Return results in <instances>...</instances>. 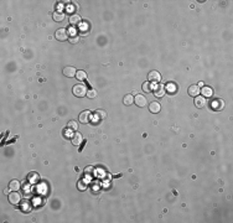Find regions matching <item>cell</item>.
<instances>
[{
  "mask_svg": "<svg viewBox=\"0 0 233 223\" xmlns=\"http://www.w3.org/2000/svg\"><path fill=\"white\" fill-rule=\"evenodd\" d=\"M73 94L76 97H85L87 96V88L85 84H76L73 87Z\"/></svg>",
  "mask_w": 233,
  "mask_h": 223,
  "instance_id": "cell-1",
  "label": "cell"
},
{
  "mask_svg": "<svg viewBox=\"0 0 233 223\" xmlns=\"http://www.w3.org/2000/svg\"><path fill=\"white\" fill-rule=\"evenodd\" d=\"M148 80L151 83H159L161 81V74L157 71H151L148 74Z\"/></svg>",
  "mask_w": 233,
  "mask_h": 223,
  "instance_id": "cell-2",
  "label": "cell"
},
{
  "mask_svg": "<svg viewBox=\"0 0 233 223\" xmlns=\"http://www.w3.org/2000/svg\"><path fill=\"white\" fill-rule=\"evenodd\" d=\"M55 37L57 39V41H66L68 39V34H67V30L64 29H58L56 31Z\"/></svg>",
  "mask_w": 233,
  "mask_h": 223,
  "instance_id": "cell-3",
  "label": "cell"
},
{
  "mask_svg": "<svg viewBox=\"0 0 233 223\" xmlns=\"http://www.w3.org/2000/svg\"><path fill=\"white\" fill-rule=\"evenodd\" d=\"M91 119H92V113L89 110H85V112H82V113L80 114V122L83 123V124L89 123Z\"/></svg>",
  "mask_w": 233,
  "mask_h": 223,
  "instance_id": "cell-4",
  "label": "cell"
},
{
  "mask_svg": "<svg viewBox=\"0 0 233 223\" xmlns=\"http://www.w3.org/2000/svg\"><path fill=\"white\" fill-rule=\"evenodd\" d=\"M134 103L138 107H145L146 105V98L143 94H137V97L134 98Z\"/></svg>",
  "mask_w": 233,
  "mask_h": 223,
  "instance_id": "cell-5",
  "label": "cell"
},
{
  "mask_svg": "<svg viewBox=\"0 0 233 223\" xmlns=\"http://www.w3.org/2000/svg\"><path fill=\"white\" fill-rule=\"evenodd\" d=\"M9 201H10L11 204H19V203H20V201H21V197H20V195L15 191V192H12V193L9 195Z\"/></svg>",
  "mask_w": 233,
  "mask_h": 223,
  "instance_id": "cell-6",
  "label": "cell"
},
{
  "mask_svg": "<svg viewBox=\"0 0 233 223\" xmlns=\"http://www.w3.org/2000/svg\"><path fill=\"white\" fill-rule=\"evenodd\" d=\"M63 74L66 77H76L77 71H76V68H74V67L68 66V67H64L63 68Z\"/></svg>",
  "mask_w": 233,
  "mask_h": 223,
  "instance_id": "cell-7",
  "label": "cell"
},
{
  "mask_svg": "<svg viewBox=\"0 0 233 223\" xmlns=\"http://www.w3.org/2000/svg\"><path fill=\"white\" fill-rule=\"evenodd\" d=\"M211 107H212V109H215L216 112H218V110H221V109H223V107H225V103H223V100L222 99H215L211 103Z\"/></svg>",
  "mask_w": 233,
  "mask_h": 223,
  "instance_id": "cell-8",
  "label": "cell"
},
{
  "mask_svg": "<svg viewBox=\"0 0 233 223\" xmlns=\"http://www.w3.org/2000/svg\"><path fill=\"white\" fill-rule=\"evenodd\" d=\"M195 105H196L197 108H203V107L206 105V98L201 97V96L195 97Z\"/></svg>",
  "mask_w": 233,
  "mask_h": 223,
  "instance_id": "cell-9",
  "label": "cell"
},
{
  "mask_svg": "<svg viewBox=\"0 0 233 223\" xmlns=\"http://www.w3.org/2000/svg\"><path fill=\"white\" fill-rule=\"evenodd\" d=\"M189 94L191 96V97H197V96H200V87L198 86H196V84H193V86H190L189 87Z\"/></svg>",
  "mask_w": 233,
  "mask_h": 223,
  "instance_id": "cell-10",
  "label": "cell"
},
{
  "mask_svg": "<svg viewBox=\"0 0 233 223\" xmlns=\"http://www.w3.org/2000/svg\"><path fill=\"white\" fill-rule=\"evenodd\" d=\"M160 109H161V107H160V104L157 103V102H151L150 105H149V110H150L151 113H154V114L159 113Z\"/></svg>",
  "mask_w": 233,
  "mask_h": 223,
  "instance_id": "cell-11",
  "label": "cell"
},
{
  "mask_svg": "<svg viewBox=\"0 0 233 223\" xmlns=\"http://www.w3.org/2000/svg\"><path fill=\"white\" fill-rule=\"evenodd\" d=\"M82 140H83V138H82V135L80 133H74L73 134V136H72V144L73 145H80V144L82 143Z\"/></svg>",
  "mask_w": 233,
  "mask_h": 223,
  "instance_id": "cell-12",
  "label": "cell"
},
{
  "mask_svg": "<svg viewBox=\"0 0 233 223\" xmlns=\"http://www.w3.org/2000/svg\"><path fill=\"white\" fill-rule=\"evenodd\" d=\"M69 22H71V25H78L81 22V16L78 14H73L69 16Z\"/></svg>",
  "mask_w": 233,
  "mask_h": 223,
  "instance_id": "cell-13",
  "label": "cell"
},
{
  "mask_svg": "<svg viewBox=\"0 0 233 223\" xmlns=\"http://www.w3.org/2000/svg\"><path fill=\"white\" fill-rule=\"evenodd\" d=\"M19 188H20V182H19L17 180L10 181V184H9V190H11V191H19Z\"/></svg>",
  "mask_w": 233,
  "mask_h": 223,
  "instance_id": "cell-14",
  "label": "cell"
},
{
  "mask_svg": "<svg viewBox=\"0 0 233 223\" xmlns=\"http://www.w3.org/2000/svg\"><path fill=\"white\" fill-rule=\"evenodd\" d=\"M200 92H201L202 94H203L205 98H207V97H211V96L213 94L212 88H209V87H203L202 89H200Z\"/></svg>",
  "mask_w": 233,
  "mask_h": 223,
  "instance_id": "cell-15",
  "label": "cell"
},
{
  "mask_svg": "<svg viewBox=\"0 0 233 223\" xmlns=\"http://www.w3.org/2000/svg\"><path fill=\"white\" fill-rule=\"evenodd\" d=\"M155 96L156 97H159V98H161V97H164V94H165V87L164 86H157L156 88H155Z\"/></svg>",
  "mask_w": 233,
  "mask_h": 223,
  "instance_id": "cell-16",
  "label": "cell"
},
{
  "mask_svg": "<svg viewBox=\"0 0 233 223\" xmlns=\"http://www.w3.org/2000/svg\"><path fill=\"white\" fill-rule=\"evenodd\" d=\"M63 19H64V14H63L62 11H56V12H53V20H55V21L61 22Z\"/></svg>",
  "mask_w": 233,
  "mask_h": 223,
  "instance_id": "cell-17",
  "label": "cell"
},
{
  "mask_svg": "<svg viewBox=\"0 0 233 223\" xmlns=\"http://www.w3.org/2000/svg\"><path fill=\"white\" fill-rule=\"evenodd\" d=\"M123 103H124L125 105L133 104V103H134V97H133L132 94H127V96L124 97V99H123Z\"/></svg>",
  "mask_w": 233,
  "mask_h": 223,
  "instance_id": "cell-18",
  "label": "cell"
},
{
  "mask_svg": "<svg viewBox=\"0 0 233 223\" xmlns=\"http://www.w3.org/2000/svg\"><path fill=\"white\" fill-rule=\"evenodd\" d=\"M67 129L72 130V132H77L78 130V124H77L76 120H71V122L67 124Z\"/></svg>",
  "mask_w": 233,
  "mask_h": 223,
  "instance_id": "cell-19",
  "label": "cell"
},
{
  "mask_svg": "<svg viewBox=\"0 0 233 223\" xmlns=\"http://www.w3.org/2000/svg\"><path fill=\"white\" fill-rule=\"evenodd\" d=\"M76 77H77L78 81H85V80H87V72H85V71H77Z\"/></svg>",
  "mask_w": 233,
  "mask_h": 223,
  "instance_id": "cell-20",
  "label": "cell"
},
{
  "mask_svg": "<svg viewBox=\"0 0 233 223\" xmlns=\"http://www.w3.org/2000/svg\"><path fill=\"white\" fill-rule=\"evenodd\" d=\"M143 89L144 92H153V86H151V82H145L143 84Z\"/></svg>",
  "mask_w": 233,
  "mask_h": 223,
  "instance_id": "cell-21",
  "label": "cell"
},
{
  "mask_svg": "<svg viewBox=\"0 0 233 223\" xmlns=\"http://www.w3.org/2000/svg\"><path fill=\"white\" fill-rule=\"evenodd\" d=\"M94 115H96L97 119H104L107 117V113H105V112H103V110H97Z\"/></svg>",
  "mask_w": 233,
  "mask_h": 223,
  "instance_id": "cell-22",
  "label": "cell"
},
{
  "mask_svg": "<svg viewBox=\"0 0 233 223\" xmlns=\"http://www.w3.org/2000/svg\"><path fill=\"white\" fill-rule=\"evenodd\" d=\"M87 97H88V98H91V99L96 98V97H97V92H96L94 89H89V91H87Z\"/></svg>",
  "mask_w": 233,
  "mask_h": 223,
  "instance_id": "cell-23",
  "label": "cell"
},
{
  "mask_svg": "<svg viewBox=\"0 0 233 223\" xmlns=\"http://www.w3.org/2000/svg\"><path fill=\"white\" fill-rule=\"evenodd\" d=\"M69 41H71L72 44H77L78 42V37L76 35H72L71 37H69Z\"/></svg>",
  "mask_w": 233,
  "mask_h": 223,
  "instance_id": "cell-24",
  "label": "cell"
},
{
  "mask_svg": "<svg viewBox=\"0 0 233 223\" xmlns=\"http://www.w3.org/2000/svg\"><path fill=\"white\" fill-rule=\"evenodd\" d=\"M167 89H169L171 93H174V92L176 91V87H175V86L171 83V84H169V86H167Z\"/></svg>",
  "mask_w": 233,
  "mask_h": 223,
  "instance_id": "cell-25",
  "label": "cell"
},
{
  "mask_svg": "<svg viewBox=\"0 0 233 223\" xmlns=\"http://www.w3.org/2000/svg\"><path fill=\"white\" fill-rule=\"evenodd\" d=\"M92 170H93V167H91V166H89V167H86V170H85V171H86V174H87V172H88V174H89V172H91V171H92Z\"/></svg>",
  "mask_w": 233,
  "mask_h": 223,
  "instance_id": "cell-26",
  "label": "cell"
}]
</instances>
